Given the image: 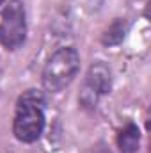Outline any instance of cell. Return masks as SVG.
<instances>
[{"label":"cell","mask_w":151,"mask_h":153,"mask_svg":"<svg viewBox=\"0 0 151 153\" xmlns=\"http://www.w3.org/2000/svg\"><path fill=\"white\" fill-rule=\"evenodd\" d=\"M43 98L38 91L30 89L20 96L16 116L13 121V134L21 143H36L44 128V114L41 109Z\"/></svg>","instance_id":"cell-1"},{"label":"cell","mask_w":151,"mask_h":153,"mask_svg":"<svg viewBox=\"0 0 151 153\" xmlns=\"http://www.w3.org/2000/svg\"><path fill=\"white\" fill-rule=\"evenodd\" d=\"M80 70V55L75 48H59L48 59L43 70V87L48 93H61L66 89Z\"/></svg>","instance_id":"cell-2"},{"label":"cell","mask_w":151,"mask_h":153,"mask_svg":"<svg viewBox=\"0 0 151 153\" xmlns=\"http://www.w3.org/2000/svg\"><path fill=\"white\" fill-rule=\"evenodd\" d=\"M27 39V20L21 0H11L0 18V45L7 50H18Z\"/></svg>","instance_id":"cell-3"},{"label":"cell","mask_w":151,"mask_h":153,"mask_svg":"<svg viewBox=\"0 0 151 153\" xmlns=\"http://www.w3.org/2000/svg\"><path fill=\"white\" fill-rule=\"evenodd\" d=\"M112 87V73L107 64L103 62H94L91 64L87 76H85V85L80 94V102L85 107H96L98 96L110 93Z\"/></svg>","instance_id":"cell-4"},{"label":"cell","mask_w":151,"mask_h":153,"mask_svg":"<svg viewBox=\"0 0 151 153\" xmlns=\"http://www.w3.org/2000/svg\"><path fill=\"white\" fill-rule=\"evenodd\" d=\"M141 144V130L137 125L128 123L117 135V146L121 153H135Z\"/></svg>","instance_id":"cell-5"},{"label":"cell","mask_w":151,"mask_h":153,"mask_svg":"<svg viewBox=\"0 0 151 153\" xmlns=\"http://www.w3.org/2000/svg\"><path fill=\"white\" fill-rule=\"evenodd\" d=\"M126 30H128V23H126V20L117 18V20H114L112 23L107 27V30L103 32L101 43H103L105 46L119 45V43L124 39V36H126Z\"/></svg>","instance_id":"cell-6"},{"label":"cell","mask_w":151,"mask_h":153,"mask_svg":"<svg viewBox=\"0 0 151 153\" xmlns=\"http://www.w3.org/2000/svg\"><path fill=\"white\" fill-rule=\"evenodd\" d=\"M89 153H112V152H110V148H109L105 143H98L96 146L91 148V152Z\"/></svg>","instance_id":"cell-7"},{"label":"cell","mask_w":151,"mask_h":153,"mask_svg":"<svg viewBox=\"0 0 151 153\" xmlns=\"http://www.w3.org/2000/svg\"><path fill=\"white\" fill-rule=\"evenodd\" d=\"M2 2H4V0H0V4H2Z\"/></svg>","instance_id":"cell-8"}]
</instances>
